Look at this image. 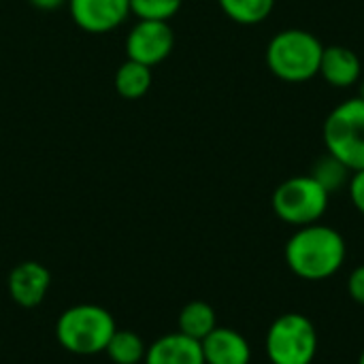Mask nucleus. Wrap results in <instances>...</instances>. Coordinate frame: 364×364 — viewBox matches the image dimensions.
Listing matches in <instances>:
<instances>
[{
    "label": "nucleus",
    "instance_id": "nucleus-11",
    "mask_svg": "<svg viewBox=\"0 0 364 364\" xmlns=\"http://www.w3.org/2000/svg\"><path fill=\"white\" fill-rule=\"evenodd\" d=\"M205 364H250L252 348L250 341L235 328L218 326L203 341Z\"/></svg>",
    "mask_w": 364,
    "mask_h": 364
},
{
    "label": "nucleus",
    "instance_id": "nucleus-13",
    "mask_svg": "<svg viewBox=\"0 0 364 364\" xmlns=\"http://www.w3.org/2000/svg\"><path fill=\"white\" fill-rule=\"evenodd\" d=\"M177 324H179V333H183L196 341H203L209 333H213L218 328V316L209 303L192 301L181 309Z\"/></svg>",
    "mask_w": 364,
    "mask_h": 364
},
{
    "label": "nucleus",
    "instance_id": "nucleus-7",
    "mask_svg": "<svg viewBox=\"0 0 364 364\" xmlns=\"http://www.w3.org/2000/svg\"><path fill=\"white\" fill-rule=\"evenodd\" d=\"M175 47V34L168 21H149L139 19L126 38L128 60L141 62L149 68L164 62Z\"/></svg>",
    "mask_w": 364,
    "mask_h": 364
},
{
    "label": "nucleus",
    "instance_id": "nucleus-9",
    "mask_svg": "<svg viewBox=\"0 0 364 364\" xmlns=\"http://www.w3.org/2000/svg\"><path fill=\"white\" fill-rule=\"evenodd\" d=\"M6 286H9V294L13 303H17L23 309H32L45 301L51 288V273L45 264L26 260L13 267V271L9 273Z\"/></svg>",
    "mask_w": 364,
    "mask_h": 364
},
{
    "label": "nucleus",
    "instance_id": "nucleus-2",
    "mask_svg": "<svg viewBox=\"0 0 364 364\" xmlns=\"http://www.w3.org/2000/svg\"><path fill=\"white\" fill-rule=\"evenodd\" d=\"M117 331L115 318L100 305L81 303L64 309L55 322L58 343L75 356H96L107 350Z\"/></svg>",
    "mask_w": 364,
    "mask_h": 364
},
{
    "label": "nucleus",
    "instance_id": "nucleus-5",
    "mask_svg": "<svg viewBox=\"0 0 364 364\" xmlns=\"http://www.w3.org/2000/svg\"><path fill=\"white\" fill-rule=\"evenodd\" d=\"M328 200L331 194L311 175H299L275 188L273 211L282 222L303 228L324 218Z\"/></svg>",
    "mask_w": 364,
    "mask_h": 364
},
{
    "label": "nucleus",
    "instance_id": "nucleus-14",
    "mask_svg": "<svg viewBox=\"0 0 364 364\" xmlns=\"http://www.w3.org/2000/svg\"><path fill=\"white\" fill-rule=\"evenodd\" d=\"M151 87V68L134 62V60H126L117 73H115V90L122 98L126 100H136L143 98Z\"/></svg>",
    "mask_w": 364,
    "mask_h": 364
},
{
    "label": "nucleus",
    "instance_id": "nucleus-1",
    "mask_svg": "<svg viewBox=\"0 0 364 364\" xmlns=\"http://www.w3.org/2000/svg\"><path fill=\"white\" fill-rule=\"evenodd\" d=\"M346 239L339 230L320 222L296 228L286 243L288 269L305 282H322L337 275L346 262Z\"/></svg>",
    "mask_w": 364,
    "mask_h": 364
},
{
    "label": "nucleus",
    "instance_id": "nucleus-17",
    "mask_svg": "<svg viewBox=\"0 0 364 364\" xmlns=\"http://www.w3.org/2000/svg\"><path fill=\"white\" fill-rule=\"evenodd\" d=\"M309 175H311L328 194H335V192H339L341 188H348L350 177H352V171H350L341 160H337L335 156L326 154V156H322V158L314 164V168H311Z\"/></svg>",
    "mask_w": 364,
    "mask_h": 364
},
{
    "label": "nucleus",
    "instance_id": "nucleus-19",
    "mask_svg": "<svg viewBox=\"0 0 364 364\" xmlns=\"http://www.w3.org/2000/svg\"><path fill=\"white\" fill-rule=\"evenodd\" d=\"M348 190H350L352 205L356 207L358 213H363L364 215V171L352 173L350 183H348Z\"/></svg>",
    "mask_w": 364,
    "mask_h": 364
},
{
    "label": "nucleus",
    "instance_id": "nucleus-18",
    "mask_svg": "<svg viewBox=\"0 0 364 364\" xmlns=\"http://www.w3.org/2000/svg\"><path fill=\"white\" fill-rule=\"evenodd\" d=\"M183 0H130V13H134L139 19L149 21H171Z\"/></svg>",
    "mask_w": 364,
    "mask_h": 364
},
{
    "label": "nucleus",
    "instance_id": "nucleus-16",
    "mask_svg": "<svg viewBox=\"0 0 364 364\" xmlns=\"http://www.w3.org/2000/svg\"><path fill=\"white\" fill-rule=\"evenodd\" d=\"M218 2L226 13V17H230L241 26H256L264 21L275 6V0H218Z\"/></svg>",
    "mask_w": 364,
    "mask_h": 364
},
{
    "label": "nucleus",
    "instance_id": "nucleus-4",
    "mask_svg": "<svg viewBox=\"0 0 364 364\" xmlns=\"http://www.w3.org/2000/svg\"><path fill=\"white\" fill-rule=\"evenodd\" d=\"M326 154L341 160L352 173L364 171V100L348 98L324 119Z\"/></svg>",
    "mask_w": 364,
    "mask_h": 364
},
{
    "label": "nucleus",
    "instance_id": "nucleus-6",
    "mask_svg": "<svg viewBox=\"0 0 364 364\" xmlns=\"http://www.w3.org/2000/svg\"><path fill=\"white\" fill-rule=\"evenodd\" d=\"M271 364H311L318 354V333L303 314L279 316L264 339Z\"/></svg>",
    "mask_w": 364,
    "mask_h": 364
},
{
    "label": "nucleus",
    "instance_id": "nucleus-20",
    "mask_svg": "<svg viewBox=\"0 0 364 364\" xmlns=\"http://www.w3.org/2000/svg\"><path fill=\"white\" fill-rule=\"evenodd\" d=\"M348 292H350L354 303H358V305L364 307V264L356 267L352 271V275L348 279Z\"/></svg>",
    "mask_w": 364,
    "mask_h": 364
},
{
    "label": "nucleus",
    "instance_id": "nucleus-3",
    "mask_svg": "<svg viewBox=\"0 0 364 364\" xmlns=\"http://www.w3.org/2000/svg\"><path fill=\"white\" fill-rule=\"evenodd\" d=\"M324 45L316 34L299 28L277 32L267 47L269 70L288 83H303L320 73Z\"/></svg>",
    "mask_w": 364,
    "mask_h": 364
},
{
    "label": "nucleus",
    "instance_id": "nucleus-12",
    "mask_svg": "<svg viewBox=\"0 0 364 364\" xmlns=\"http://www.w3.org/2000/svg\"><path fill=\"white\" fill-rule=\"evenodd\" d=\"M328 85L346 90L350 85L360 83L363 79V64L356 51L343 45L324 47L322 60H320V73H318Z\"/></svg>",
    "mask_w": 364,
    "mask_h": 364
},
{
    "label": "nucleus",
    "instance_id": "nucleus-8",
    "mask_svg": "<svg viewBox=\"0 0 364 364\" xmlns=\"http://www.w3.org/2000/svg\"><path fill=\"white\" fill-rule=\"evenodd\" d=\"M73 21L92 34L115 30L130 15V0H68Z\"/></svg>",
    "mask_w": 364,
    "mask_h": 364
},
{
    "label": "nucleus",
    "instance_id": "nucleus-23",
    "mask_svg": "<svg viewBox=\"0 0 364 364\" xmlns=\"http://www.w3.org/2000/svg\"><path fill=\"white\" fill-rule=\"evenodd\" d=\"M358 364H364V350L363 354H360V358H358Z\"/></svg>",
    "mask_w": 364,
    "mask_h": 364
},
{
    "label": "nucleus",
    "instance_id": "nucleus-10",
    "mask_svg": "<svg viewBox=\"0 0 364 364\" xmlns=\"http://www.w3.org/2000/svg\"><path fill=\"white\" fill-rule=\"evenodd\" d=\"M143 364H205V354L200 341L177 331L147 346Z\"/></svg>",
    "mask_w": 364,
    "mask_h": 364
},
{
    "label": "nucleus",
    "instance_id": "nucleus-15",
    "mask_svg": "<svg viewBox=\"0 0 364 364\" xmlns=\"http://www.w3.org/2000/svg\"><path fill=\"white\" fill-rule=\"evenodd\" d=\"M145 341L128 328H117L107 343L105 354L113 364H139L145 360Z\"/></svg>",
    "mask_w": 364,
    "mask_h": 364
},
{
    "label": "nucleus",
    "instance_id": "nucleus-22",
    "mask_svg": "<svg viewBox=\"0 0 364 364\" xmlns=\"http://www.w3.org/2000/svg\"><path fill=\"white\" fill-rule=\"evenodd\" d=\"M358 98H363L364 100V77L360 79V96H358Z\"/></svg>",
    "mask_w": 364,
    "mask_h": 364
},
{
    "label": "nucleus",
    "instance_id": "nucleus-21",
    "mask_svg": "<svg viewBox=\"0 0 364 364\" xmlns=\"http://www.w3.org/2000/svg\"><path fill=\"white\" fill-rule=\"evenodd\" d=\"M32 6H36V9H41V11H55V9H60V6H64L68 0H28Z\"/></svg>",
    "mask_w": 364,
    "mask_h": 364
}]
</instances>
